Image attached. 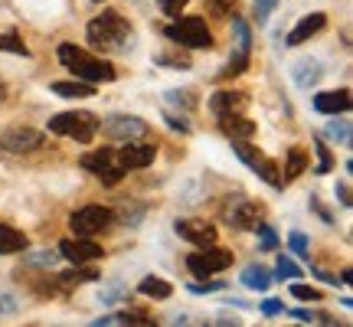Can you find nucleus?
<instances>
[{"instance_id": "obj_1", "label": "nucleus", "mask_w": 353, "mask_h": 327, "mask_svg": "<svg viewBox=\"0 0 353 327\" xmlns=\"http://www.w3.org/2000/svg\"><path fill=\"white\" fill-rule=\"evenodd\" d=\"M85 37L99 50H125L131 43V23L118 10H101L85 26Z\"/></svg>"}, {"instance_id": "obj_2", "label": "nucleus", "mask_w": 353, "mask_h": 327, "mask_svg": "<svg viewBox=\"0 0 353 327\" xmlns=\"http://www.w3.org/2000/svg\"><path fill=\"white\" fill-rule=\"evenodd\" d=\"M56 56H59V63L76 79H82V82H112L114 79L112 63H101L99 56L85 52L82 46H76V43H63V46L56 50Z\"/></svg>"}, {"instance_id": "obj_3", "label": "nucleus", "mask_w": 353, "mask_h": 327, "mask_svg": "<svg viewBox=\"0 0 353 327\" xmlns=\"http://www.w3.org/2000/svg\"><path fill=\"white\" fill-rule=\"evenodd\" d=\"M164 37L180 43V46H187V50H210L213 46V33H210L203 17H176L174 23L164 30Z\"/></svg>"}, {"instance_id": "obj_4", "label": "nucleus", "mask_w": 353, "mask_h": 327, "mask_svg": "<svg viewBox=\"0 0 353 327\" xmlns=\"http://www.w3.org/2000/svg\"><path fill=\"white\" fill-rule=\"evenodd\" d=\"M50 131L52 135H65V138L76 141H92L99 131V118L92 112H63L50 118Z\"/></svg>"}, {"instance_id": "obj_5", "label": "nucleus", "mask_w": 353, "mask_h": 327, "mask_svg": "<svg viewBox=\"0 0 353 327\" xmlns=\"http://www.w3.org/2000/svg\"><path fill=\"white\" fill-rule=\"evenodd\" d=\"M112 223H114V210L99 206V203L82 206V210H76V213L69 216V229H72L76 236H99V232H105Z\"/></svg>"}, {"instance_id": "obj_6", "label": "nucleus", "mask_w": 353, "mask_h": 327, "mask_svg": "<svg viewBox=\"0 0 353 327\" xmlns=\"http://www.w3.org/2000/svg\"><path fill=\"white\" fill-rule=\"evenodd\" d=\"M79 164L85 167L88 174H95V177H99V180L105 184V187H114V184H118V180H121V177L128 174L125 167L118 164V154H114L112 148H99V151H88Z\"/></svg>"}, {"instance_id": "obj_7", "label": "nucleus", "mask_w": 353, "mask_h": 327, "mask_svg": "<svg viewBox=\"0 0 353 327\" xmlns=\"http://www.w3.org/2000/svg\"><path fill=\"white\" fill-rule=\"evenodd\" d=\"M229 265H232V252L219 249L216 242L213 246H203V249L193 252V255H187V268L196 278H210V275H216V272L229 268Z\"/></svg>"}, {"instance_id": "obj_8", "label": "nucleus", "mask_w": 353, "mask_h": 327, "mask_svg": "<svg viewBox=\"0 0 353 327\" xmlns=\"http://www.w3.org/2000/svg\"><path fill=\"white\" fill-rule=\"evenodd\" d=\"M232 151H236V157H239L252 174H259L265 180V184H272V187H281V174H278V167L272 157H265L259 148H252V144H245V141H232Z\"/></svg>"}, {"instance_id": "obj_9", "label": "nucleus", "mask_w": 353, "mask_h": 327, "mask_svg": "<svg viewBox=\"0 0 353 327\" xmlns=\"http://www.w3.org/2000/svg\"><path fill=\"white\" fill-rule=\"evenodd\" d=\"M99 128L112 141H125V144L128 141H144L151 135V125L141 121V118H134V115H112V118L99 121Z\"/></svg>"}, {"instance_id": "obj_10", "label": "nucleus", "mask_w": 353, "mask_h": 327, "mask_svg": "<svg viewBox=\"0 0 353 327\" xmlns=\"http://www.w3.org/2000/svg\"><path fill=\"white\" fill-rule=\"evenodd\" d=\"M0 148L10 154H30L43 148V135H39L37 128H7L3 135H0Z\"/></svg>"}, {"instance_id": "obj_11", "label": "nucleus", "mask_w": 353, "mask_h": 327, "mask_svg": "<svg viewBox=\"0 0 353 327\" xmlns=\"http://www.w3.org/2000/svg\"><path fill=\"white\" fill-rule=\"evenodd\" d=\"M59 255L69 259L72 265H82V262H95L101 259V246L92 242V236H76V239H63L59 242Z\"/></svg>"}, {"instance_id": "obj_12", "label": "nucleus", "mask_w": 353, "mask_h": 327, "mask_svg": "<svg viewBox=\"0 0 353 327\" xmlns=\"http://www.w3.org/2000/svg\"><path fill=\"white\" fill-rule=\"evenodd\" d=\"M154 154H157V148L151 141H128L125 148L118 151V164L125 170H144V167H151Z\"/></svg>"}, {"instance_id": "obj_13", "label": "nucleus", "mask_w": 353, "mask_h": 327, "mask_svg": "<svg viewBox=\"0 0 353 327\" xmlns=\"http://www.w3.org/2000/svg\"><path fill=\"white\" fill-rule=\"evenodd\" d=\"M174 229H176L180 239H187L190 246H200V249L216 242V226L206 223V219H176Z\"/></svg>"}, {"instance_id": "obj_14", "label": "nucleus", "mask_w": 353, "mask_h": 327, "mask_svg": "<svg viewBox=\"0 0 353 327\" xmlns=\"http://www.w3.org/2000/svg\"><path fill=\"white\" fill-rule=\"evenodd\" d=\"M265 216V206L262 203H252V200H239L232 210H229V226L236 229H255L262 223Z\"/></svg>"}, {"instance_id": "obj_15", "label": "nucleus", "mask_w": 353, "mask_h": 327, "mask_svg": "<svg viewBox=\"0 0 353 327\" xmlns=\"http://www.w3.org/2000/svg\"><path fill=\"white\" fill-rule=\"evenodd\" d=\"M314 112H321V115H347L350 112V92H347V88L317 92L314 95Z\"/></svg>"}, {"instance_id": "obj_16", "label": "nucleus", "mask_w": 353, "mask_h": 327, "mask_svg": "<svg viewBox=\"0 0 353 327\" xmlns=\"http://www.w3.org/2000/svg\"><path fill=\"white\" fill-rule=\"evenodd\" d=\"M219 131L229 141H249L255 135V121L242 118V112H229V115H219Z\"/></svg>"}, {"instance_id": "obj_17", "label": "nucleus", "mask_w": 353, "mask_h": 327, "mask_svg": "<svg viewBox=\"0 0 353 327\" xmlns=\"http://www.w3.org/2000/svg\"><path fill=\"white\" fill-rule=\"evenodd\" d=\"M245 95L242 92H232V88H219L210 95V112L219 118V115H229V112H242L245 108Z\"/></svg>"}, {"instance_id": "obj_18", "label": "nucleus", "mask_w": 353, "mask_h": 327, "mask_svg": "<svg viewBox=\"0 0 353 327\" xmlns=\"http://www.w3.org/2000/svg\"><path fill=\"white\" fill-rule=\"evenodd\" d=\"M324 26H327V17H324V13H307L301 23H298V26H294V30L288 33V39H285V43H288V46H301L304 39L317 37V33H321Z\"/></svg>"}, {"instance_id": "obj_19", "label": "nucleus", "mask_w": 353, "mask_h": 327, "mask_svg": "<svg viewBox=\"0 0 353 327\" xmlns=\"http://www.w3.org/2000/svg\"><path fill=\"white\" fill-rule=\"evenodd\" d=\"M291 76H294V82L301 88H314L321 82V76H324V69H321L317 59H298V63L291 66Z\"/></svg>"}, {"instance_id": "obj_20", "label": "nucleus", "mask_w": 353, "mask_h": 327, "mask_svg": "<svg viewBox=\"0 0 353 327\" xmlns=\"http://www.w3.org/2000/svg\"><path fill=\"white\" fill-rule=\"evenodd\" d=\"M26 249H30V239L20 229L0 226V255H13V252H26Z\"/></svg>"}, {"instance_id": "obj_21", "label": "nucleus", "mask_w": 353, "mask_h": 327, "mask_svg": "<svg viewBox=\"0 0 353 327\" xmlns=\"http://www.w3.org/2000/svg\"><path fill=\"white\" fill-rule=\"evenodd\" d=\"M50 88L59 95V99H92V95H95L92 82H82V79H72V82H52Z\"/></svg>"}, {"instance_id": "obj_22", "label": "nucleus", "mask_w": 353, "mask_h": 327, "mask_svg": "<svg viewBox=\"0 0 353 327\" xmlns=\"http://www.w3.org/2000/svg\"><path fill=\"white\" fill-rule=\"evenodd\" d=\"M138 291L144 295V298H154V301H164V298H170V295H174V285H170V281H164V278L148 275V278H141Z\"/></svg>"}, {"instance_id": "obj_23", "label": "nucleus", "mask_w": 353, "mask_h": 327, "mask_svg": "<svg viewBox=\"0 0 353 327\" xmlns=\"http://www.w3.org/2000/svg\"><path fill=\"white\" fill-rule=\"evenodd\" d=\"M242 285L252 291H268V285H272V272L265 268V265H249L245 272H242Z\"/></svg>"}, {"instance_id": "obj_24", "label": "nucleus", "mask_w": 353, "mask_h": 327, "mask_svg": "<svg viewBox=\"0 0 353 327\" xmlns=\"http://www.w3.org/2000/svg\"><path fill=\"white\" fill-rule=\"evenodd\" d=\"M82 281H99V272H95V268H79V272H63V275H59V288H63V291L79 288Z\"/></svg>"}, {"instance_id": "obj_25", "label": "nucleus", "mask_w": 353, "mask_h": 327, "mask_svg": "<svg viewBox=\"0 0 353 327\" xmlns=\"http://www.w3.org/2000/svg\"><path fill=\"white\" fill-rule=\"evenodd\" d=\"M285 167H288V170H285V177H281V184H291V180H298V177L304 174V167H307V154L294 148V151L288 154V164H285Z\"/></svg>"}, {"instance_id": "obj_26", "label": "nucleus", "mask_w": 353, "mask_h": 327, "mask_svg": "<svg viewBox=\"0 0 353 327\" xmlns=\"http://www.w3.org/2000/svg\"><path fill=\"white\" fill-rule=\"evenodd\" d=\"M324 135L334 138L337 144H350L353 141V131H350V121H347V118H334V121L324 128Z\"/></svg>"}, {"instance_id": "obj_27", "label": "nucleus", "mask_w": 353, "mask_h": 327, "mask_svg": "<svg viewBox=\"0 0 353 327\" xmlns=\"http://www.w3.org/2000/svg\"><path fill=\"white\" fill-rule=\"evenodd\" d=\"M249 56H252V52L242 50V46H239V50L229 56V66L223 69V79H232V76H239V72H245V66H249Z\"/></svg>"}, {"instance_id": "obj_28", "label": "nucleus", "mask_w": 353, "mask_h": 327, "mask_svg": "<svg viewBox=\"0 0 353 327\" xmlns=\"http://www.w3.org/2000/svg\"><path fill=\"white\" fill-rule=\"evenodd\" d=\"M0 52H13V56H30V50H26V43L20 33H3L0 37Z\"/></svg>"}, {"instance_id": "obj_29", "label": "nucleus", "mask_w": 353, "mask_h": 327, "mask_svg": "<svg viewBox=\"0 0 353 327\" xmlns=\"http://www.w3.org/2000/svg\"><path fill=\"white\" fill-rule=\"evenodd\" d=\"M275 275L281 278V281H285V278H291V281H294V278H301L304 272H301V265H298V262H291L288 255H278V262H275Z\"/></svg>"}, {"instance_id": "obj_30", "label": "nucleus", "mask_w": 353, "mask_h": 327, "mask_svg": "<svg viewBox=\"0 0 353 327\" xmlns=\"http://www.w3.org/2000/svg\"><path fill=\"white\" fill-rule=\"evenodd\" d=\"M314 151H317V174H330V167H334V157H330V151H327V144L317 138L314 141Z\"/></svg>"}, {"instance_id": "obj_31", "label": "nucleus", "mask_w": 353, "mask_h": 327, "mask_svg": "<svg viewBox=\"0 0 353 327\" xmlns=\"http://www.w3.org/2000/svg\"><path fill=\"white\" fill-rule=\"evenodd\" d=\"M275 3L278 0H255L252 3V20L259 26H265L268 23V17H272V10H275Z\"/></svg>"}, {"instance_id": "obj_32", "label": "nucleus", "mask_w": 353, "mask_h": 327, "mask_svg": "<svg viewBox=\"0 0 353 327\" xmlns=\"http://www.w3.org/2000/svg\"><path fill=\"white\" fill-rule=\"evenodd\" d=\"M288 246H291V252H294V255H301V259H307V255H311V242H307V236H304V232H298V229L288 236Z\"/></svg>"}, {"instance_id": "obj_33", "label": "nucleus", "mask_w": 353, "mask_h": 327, "mask_svg": "<svg viewBox=\"0 0 353 327\" xmlns=\"http://www.w3.org/2000/svg\"><path fill=\"white\" fill-rule=\"evenodd\" d=\"M255 232H259V249H265V252H272V249H278V236H275V229L272 226H265V223H259L255 226Z\"/></svg>"}, {"instance_id": "obj_34", "label": "nucleus", "mask_w": 353, "mask_h": 327, "mask_svg": "<svg viewBox=\"0 0 353 327\" xmlns=\"http://www.w3.org/2000/svg\"><path fill=\"white\" fill-rule=\"evenodd\" d=\"M291 298H301V301H317V298H321V291L311 288V285H298V281H294V285H291Z\"/></svg>"}, {"instance_id": "obj_35", "label": "nucleus", "mask_w": 353, "mask_h": 327, "mask_svg": "<svg viewBox=\"0 0 353 327\" xmlns=\"http://www.w3.org/2000/svg\"><path fill=\"white\" fill-rule=\"evenodd\" d=\"M190 0H157V7L167 13V17H180V10L187 7Z\"/></svg>"}, {"instance_id": "obj_36", "label": "nucleus", "mask_w": 353, "mask_h": 327, "mask_svg": "<svg viewBox=\"0 0 353 327\" xmlns=\"http://www.w3.org/2000/svg\"><path fill=\"white\" fill-rule=\"evenodd\" d=\"M210 3V10L219 13V17H229V13L236 10V0H206Z\"/></svg>"}, {"instance_id": "obj_37", "label": "nucleus", "mask_w": 353, "mask_h": 327, "mask_svg": "<svg viewBox=\"0 0 353 327\" xmlns=\"http://www.w3.org/2000/svg\"><path fill=\"white\" fill-rule=\"evenodd\" d=\"M193 295H210V291H223V281H203V285H190Z\"/></svg>"}, {"instance_id": "obj_38", "label": "nucleus", "mask_w": 353, "mask_h": 327, "mask_svg": "<svg viewBox=\"0 0 353 327\" xmlns=\"http://www.w3.org/2000/svg\"><path fill=\"white\" fill-rule=\"evenodd\" d=\"M167 118V125L174 128V131H180V135H190V125L183 121V118H176V115H164Z\"/></svg>"}, {"instance_id": "obj_39", "label": "nucleus", "mask_w": 353, "mask_h": 327, "mask_svg": "<svg viewBox=\"0 0 353 327\" xmlns=\"http://www.w3.org/2000/svg\"><path fill=\"white\" fill-rule=\"evenodd\" d=\"M281 311H285V304L275 301V298H268V301L262 304V315H281Z\"/></svg>"}, {"instance_id": "obj_40", "label": "nucleus", "mask_w": 353, "mask_h": 327, "mask_svg": "<svg viewBox=\"0 0 353 327\" xmlns=\"http://www.w3.org/2000/svg\"><path fill=\"white\" fill-rule=\"evenodd\" d=\"M311 206H314L317 213H321V219H324V223H334V216H330V210H327V206H324L321 200H317V197H311Z\"/></svg>"}, {"instance_id": "obj_41", "label": "nucleus", "mask_w": 353, "mask_h": 327, "mask_svg": "<svg viewBox=\"0 0 353 327\" xmlns=\"http://www.w3.org/2000/svg\"><path fill=\"white\" fill-rule=\"evenodd\" d=\"M334 193L341 197L343 206H350V187H347V184H337V190H334Z\"/></svg>"}, {"instance_id": "obj_42", "label": "nucleus", "mask_w": 353, "mask_h": 327, "mask_svg": "<svg viewBox=\"0 0 353 327\" xmlns=\"http://www.w3.org/2000/svg\"><path fill=\"white\" fill-rule=\"evenodd\" d=\"M118 295H121V288H105V291H101V301L114 304V301H118Z\"/></svg>"}, {"instance_id": "obj_43", "label": "nucleus", "mask_w": 353, "mask_h": 327, "mask_svg": "<svg viewBox=\"0 0 353 327\" xmlns=\"http://www.w3.org/2000/svg\"><path fill=\"white\" fill-rule=\"evenodd\" d=\"M3 95H7V88H3V82H0V101H3Z\"/></svg>"}]
</instances>
